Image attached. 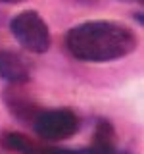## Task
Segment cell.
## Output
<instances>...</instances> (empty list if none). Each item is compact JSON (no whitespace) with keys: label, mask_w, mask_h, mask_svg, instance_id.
<instances>
[{"label":"cell","mask_w":144,"mask_h":154,"mask_svg":"<svg viewBox=\"0 0 144 154\" xmlns=\"http://www.w3.org/2000/svg\"><path fill=\"white\" fill-rule=\"evenodd\" d=\"M65 48L75 60L104 64L133 54L138 46L136 33L112 19H90L65 33Z\"/></svg>","instance_id":"6da1fadb"},{"label":"cell","mask_w":144,"mask_h":154,"mask_svg":"<svg viewBox=\"0 0 144 154\" xmlns=\"http://www.w3.org/2000/svg\"><path fill=\"white\" fill-rule=\"evenodd\" d=\"M10 31L27 52L44 54L50 48V29L37 10H25L14 16L10 21Z\"/></svg>","instance_id":"7a4b0ae2"},{"label":"cell","mask_w":144,"mask_h":154,"mask_svg":"<svg viewBox=\"0 0 144 154\" xmlns=\"http://www.w3.org/2000/svg\"><path fill=\"white\" fill-rule=\"evenodd\" d=\"M37 137L44 143H60L77 135L81 129V119L69 108H48L35 116L31 122Z\"/></svg>","instance_id":"3957f363"},{"label":"cell","mask_w":144,"mask_h":154,"mask_svg":"<svg viewBox=\"0 0 144 154\" xmlns=\"http://www.w3.org/2000/svg\"><path fill=\"white\" fill-rule=\"evenodd\" d=\"M0 144L6 150L21 152V154H94L90 146L83 148H65V146H52L44 141H35L17 131H6L0 135Z\"/></svg>","instance_id":"277c9868"},{"label":"cell","mask_w":144,"mask_h":154,"mask_svg":"<svg viewBox=\"0 0 144 154\" xmlns=\"http://www.w3.org/2000/svg\"><path fill=\"white\" fill-rule=\"evenodd\" d=\"M2 102L8 108V112L17 119L19 123H31L35 116L40 112V106L33 96H29L21 85H8L2 91Z\"/></svg>","instance_id":"5b68a950"},{"label":"cell","mask_w":144,"mask_h":154,"mask_svg":"<svg viewBox=\"0 0 144 154\" xmlns=\"http://www.w3.org/2000/svg\"><path fill=\"white\" fill-rule=\"evenodd\" d=\"M0 79L8 85H25L31 79L25 58L16 50H0Z\"/></svg>","instance_id":"8992f818"},{"label":"cell","mask_w":144,"mask_h":154,"mask_svg":"<svg viewBox=\"0 0 144 154\" xmlns=\"http://www.w3.org/2000/svg\"><path fill=\"white\" fill-rule=\"evenodd\" d=\"M90 148H92L94 154H129L115 146V129L112 122H108V119H98L96 122Z\"/></svg>","instance_id":"52a82bcc"},{"label":"cell","mask_w":144,"mask_h":154,"mask_svg":"<svg viewBox=\"0 0 144 154\" xmlns=\"http://www.w3.org/2000/svg\"><path fill=\"white\" fill-rule=\"evenodd\" d=\"M2 4H21V2H25V0H0Z\"/></svg>","instance_id":"ba28073f"},{"label":"cell","mask_w":144,"mask_h":154,"mask_svg":"<svg viewBox=\"0 0 144 154\" xmlns=\"http://www.w3.org/2000/svg\"><path fill=\"white\" fill-rule=\"evenodd\" d=\"M134 16H136V21H138V23H142V12H138V14H134Z\"/></svg>","instance_id":"9c48e42d"},{"label":"cell","mask_w":144,"mask_h":154,"mask_svg":"<svg viewBox=\"0 0 144 154\" xmlns=\"http://www.w3.org/2000/svg\"><path fill=\"white\" fill-rule=\"evenodd\" d=\"M121 2H138V4H140L142 0H121Z\"/></svg>","instance_id":"30bf717a"}]
</instances>
